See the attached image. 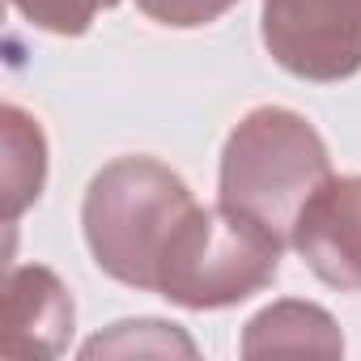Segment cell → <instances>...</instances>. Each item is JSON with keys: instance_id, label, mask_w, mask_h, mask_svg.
Returning a JSON list of instances; mask_svg holds the SVG:
<instances>
[{"instance_id": "cell-1", "label": "cell", "mask_w": 361, "mask_h": 361, "mask_svg": "<svg viewBox=\"0 0 361 361\" xmlns=\"http://www.w3.org/2000/svg\"><path fill=\"white\" fill-rule=\"evenodd\" d=\"M331 178V157L314 123L285 106H255L221 149V209L289 247L306 200Z\"/></svg>"}, {"instance_id": "cell-2", "label": "cell", "mask_w": 361, "mask_h": 361, "mask_svg": "<svg viewBox=\"0 0 361 361\" xmlns=\"http://www.w3.org/2000/svg\"><path fill=\"white\" fill-rule=\"evenodd\" d=\"M192 209L196 196L188 183L157 157H119L102 166L81 204L94 264L128 289H153L157 264Z\"/></svg>"}, {"instance_id": "cell-3", "label": "cell", "mask_w": 361, "mask_h": 361, "mask_svg": "<svg viewBox=\"0 0 361 361\" xmlns=\"http://www.w3.org/2000/svg\"><path fill=\"white\" fill-rule=\"evenodd\" d=\"M285 243L264 234L259 226L234 217L230 209H204L196 204L183 226L174 230L161 264H157V285L166 302L183 310H221L238 306L264 285H272L281 268Z\"/></svg>"}, {"instance_id": "cell-4", "label": "cell", "mask_w": 361, "mask_h": 361, "mask_svg": "<svg viewBox=\"0 0 361 361\" xmlns=\"http://www.w3.org/2000/svg\"><path fill=\"white\" fill-rule=\"evenodd\" d=\"M268 56L302 81H344L361 68V0H264Z\"/></svg>"}, {"instance_id": "cell-5", "label": "cell", "mask_w": 361, "mask_h": 361, "mask_svg": "<svg viewBox=\"0 0 361 361\" xmlns=\"http://www.w3.org/2000/svg\"><path fill=\"white\" fill-rule=\"evenodd\" d=\"M289 247L323 285L340 293L361 289V174L327 178L298 213Z\"/></svg>"}, {"instance_id": "cell-6", "label": "cell", "mask_w": 361, "mask_h": 361, "mask_svg": "<svg viewBox=\"0 0 361 361\" xmlns=\"http://www.w3.org/2000/svg\"><path fill=\"white\" fill-rule=\"evenodd\" d=\"M73 336V298L51 268H9L5 281V357H56Z\"/></svg>"}, {"instance_id": "cell-7", "label": "cell", "mask_w": 361, "mask_h": 361, "mask_svg": "<svg viewBox=\"0 0 361 361\" xmlns=\"http://www.w3.org/2000/svg\"><path fill=\"white\" fill-rule=\"evenodd\" d=\"M243 353L247 357H276V353H314V357H340L344 336L331 323L323 306L310 302H276L259 310L247 331H243Z\"/></svg>"}, {"instance_id": "cell-8", "label": "cell", "mask_w": 361, "mask_h": 361, "mask_svg": "<svg viewBox=\"0 0 361 361\" xmlns=\"http://www.w3.org/2000/svg\"><path fill=\"white\" fill-rule=\"evenodd\" d=\"M0 119H5V217L18 221V213L35 204L43 192L47 140H43V128L22 106H5Z\"/></svg>"}, {"instance_id": "cell-9", "label": "cell", "mask_w": 361, "mask_h": 361, "mask_svg": "<svg viewBox=\"0 0 361 361\" xmlns=\"http://www.w3.org/2000/svg\"><path fill=\"white\" fill-rule=\"evenodd\" d=\"M85 357H140V353H153V357H192L196 344L183 336V331H174L170 323L161 319H128V323H115L106 336H94L85 348Z\"/></svg>"}, {"instance_id": "cell-10", "label": "cell", "mask_w": 361, "mask_h": 361, "mask_svg": "<svg viewBox=\"0 0 361 361\" xmlns=\"http://www.w3.org/2000/svg\"><path fill=\"white\" fill-rule=\"evenodd\" d=\"M9 5L39 30L47 35H64V39H77L94 26V18L102 9H115L119 0H9Z\"/></svg>"}, {"instance_id": "cell-11", "label": "cell", "mask_w": 361, "mask_h": 361, "mask_svg": "<svg viewBox=\"0 0 361 361\" xmlns=\"http://www.w3.org/2000/svg\"><path fill=\"white\" fill-rule=\"evenodd\" d=\"M140 13L161 22V26H174V30H196V26H209L217 22L221 13H230L238 0H136Z\"/></svg>"}]
</instances>
